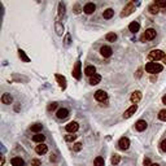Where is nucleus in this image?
<instances>
[{"instance_id":"393cba45","label":"nucleus","mask_w":166,"mask_h":166,"mask_svg":"<svg viewBox=\"0 0 166 166\" xmlns=\"http://www.w3.org/2000/svg\"><path fill=\"white\" fill-rule=\"evenodd\" d=\"M44 139H45V136L44 135H42V134H37V135H34L33 136V140L35 141V143H43L44 141Z\"/></svg>"},{"instance_id":"dca6fc26","label":"nucleus","mask_w":166,"mask_h":166,"mask_svg":"<svg viewBox=\"0 0 166 166\" xmlns=\"http://www.w3.org/2000/svg\"><path fill=\"white\" fill-rule=\"evenodd\" d=\"M85 74L86 75H88L91 78V77H93L96 74V68L93 66V65H88L87 68L85 69Z\"/></svg>"},{"instance_id":"ddd939ff","label":"nucleus","mask_w":166,"mask_h":166,"mask_svg":"<svg viewBox=\"0 0 166 166\" xmlns=\"http://www.w3.org/2000/svg\"><path fill=\"white\" fill-rule=\"evenodd\" d=\"M141 99V92L140 91H134V92L131 93V96H130V100H131L134 104H136V103L140 101Z\"/></svg>"},{"instance_id":"f257e3e1","label":"nucleus","mask_w":166,"mask_h":166,"mask_svg":"<svg viewBox=\"0 0 166 166\" xmlns=\"http://www.w3.org/2000/svg\"><path fill=\"white\" fill-rule=\"evenodd\" d=\"M163 69L162 65L157 64V62H148L145 65V71L149 74H157V73H161Z\"/></svg>"},{"instance_id":"f3484780","label":"nucleus","mask_w":166,"mask_h":166,"mask_svg":"<svg viewBox=\"0 0 166 166\" xmlns=\"http://www.w3.org/2000/svg\"><path fill=\"white\" fill-rule=\"evenodd\" d=\"M135 129L138 130V131H144V130L147 129V122L144 121V119H139L135 123Z\"/></svg>"},{"instance_id":"79ce46f5","label":"nucleus","mask_w":166,"mask_h":166,"mask_svg":"<svg viewBox=\"0 0 166 166\" xmlns=\"http://www.w3.org/2000/svg\"><path fill=\"white\" fill-rule=\"evenodd\" d=\"M136 77H138V78H140V77H141V69H139V70H138V74H136Z\"/></svg>"},{"instance_id":"4c0bfd02","label":"nucleus","mask_w":166,"mask_h":166,"mask_svg":"<svg viewBox=\"0 0 166 166\" xmlns=\"http://www.w3.org/2000/svg\"><path fill=\"white\" fill-rule=\"evenodd\" d=\"M31 165L33 166H40V161L37 160V158H34V160H31Z\"/></svg>"},{"instance_id":"7ed1b4c3","label":"nucleus","mask_w":166,"mask_h":166,"mask_svg":"<svg viewBox=\"0 0 166 166\" xmlns=\"http://www.w3.org/2000/svg\"><path fill=\"white\" fill-rule=\"evenodd\" d=\"M156 38V30L155 29H148V30H145V33H144L143 35H141L140 40L141 42H145V40H152Z\"/></svg>"},{"instance_id":"5701e85b","label":"nucleus","mask_w":166,"mask_h":166,"mask_svg":"<svg viewBox=\"0 0 166 166\" xmlns=\"http://www.w3.org/2000/svg\"><path fill=\"white\" fill-rule=\"evenodd\" d=\"M18 56H20V59L22 60L23 62H30V59H29V56L25 53V51H22V49H18Z\"/></svg>"},{"instance_id":"a211bd4d","label":"nucleus","mask_w":166,"mask_h":166,"mask_svg":"<svg viewBox=\"0 0 166 166\" xmlns=\"http://www.w3.org/2000/svg\"><path fill=\"white\" fill-rule=\"evenodd\" d=\"M139 29H140V23L136 22V21H134V22H131L129 25V30L131 31V33H134V34H135V33H138Z\"/></svg>"},{"instance_id":"aec40b11","label":"nucleus","mask_w":166,"mask_h":166,"mask_svg":"<svg viewBox=\"0 0 166 166\" xmlns=\"http://www.w3.org/2000/svg\"><path fill=\"white\" fill-rule=\"evenodd\" d=\"M12 101H13V99H12V96L9 95V93H3V96H1V103L3 104H12Z\"/></svg>"},{"instance_id":"9b49d317","label":"nucleus","mask_w":166,"mask_h":166,"mask_svg":"<svg viewBox=\"0 0 166 166\" xmlns=\"http://www.w3.org/2000/svg\"><path fill=\"white\" fill-rule=\"evenodd\" d=\"M57 118L59 119H65L69 117V110L66 109V108H61V109L57 110Z\"/></svg>"},{"instance_id":"b1692460","label":"nucleus","mask_w":166,"mask_h":166,"mask_svg":"<svg viewBox=\"0 0 166 166\" xmlns=\"http://www.w3.org/2000/svg\"><path fill=\"white\" fill-rule=\"evenodd\" d=\"M55 29H56L57 35H62V33H64V26H62L61 22H59V21H57L56 25H55Z\"/></svg>"},{"instance_id":"c756f323","label":"nucleus","mask_w":166,"mask_h":166,"mask_svg":"<svg viewBox=\"0 0 166 166\" xmlns=\"http://www.w3.org/2000/svg\"><path fill=\"white\" fill-rule=\"evenodd\" d=\"M110 161H112V165H118L119 161H121V157H119L118 155H113Z\"/></svg>"},{"instance_id":"412c9836","label":"nucleus","mask_w":166,"mask_h":166,"mask_svg":"<svg viewBox=\"0 0 166 166\" xmlns=\"http://www.w3.org/2000/svg\"><path fill=\"white\" fill-rule=\"evenodd\" d=\"M100 82H101V75H99V74H95L93 77L90 78V85H92V86L99 85Z\"/></svg>"},{"instance_id":"72a5a7b5","label":"nucleus","mask_w":166,"mask_h":166,"mask_svg":"<svg viewBox=\"0 0 166 166\" xmlns=\"http://www.w3.org/2000/svg\"><path fill=\"white\" fill-rule=\"evenodd\" d=\"M77 139V135L74 134H70V135H65V140L66 141H74Z\"/></svg>"},{"instance_id":"39448f33","label":"nucleus","mask_w":166,"mask_h":166,"mask_svg":"<svg viewBox=\"0 0 166 166\" xmlns=\"http://www.w3.org/2000/svg\"><path fill=\"white\" fill-rule=\"evenodd\" d=\"M95 99L97 100V101H100V103H104V101H107L108 93L105 92V91H103V90H99V91H96V92H95Z\"/></svg>"},{"instance_id":"e433bc0d","label":"nucleus","mask_w":166,"mask_h":166,"mask_svg":"<svg viewBox=\"0 0 166 166\" xmlns=\"http://www.w3.org/2000/svg\"><path fill=\"white\" fill-rule=\"evenodd\" d=\"M143 165L144 166H152V162H151V160H149V158H144Z\"/></svg>"},{"instance_id":"bb28decb","label":"nucleus","mask_w":166,"mask_h":166,"mask_svg":"<svg viewBox=\"0 0 166 166\" xmlns=\"http://www.w3.org/2000/svg\"><path fill=\"white\" fill-rule=\"evenodd\" d=\"M105 162H104V158L103 157H96L93 160V166H104Z\"/></svg>"},{"instance_id":"2eb2a0df","label":"nucleus","mask_w":166,"mask_h":166,"mask_svg":"<svg viewBox=\"0 0 166 166\" xmlns=\"http://www.w3.org/2000/svg\"><path fill=\"white\" fill-rule=\"evenodd\" d=\"M47 151H48V147L43 143H40L39 145L35 147V152H37L38 155H44V153H47Z\"/></svg>"},{"instance_id":"f03ea898","label":"nucleus","mask_w":166,"mask_h":166,"mask_svg":"<svg viewBox=\"0 0 166 166\" xmlns=\"http://www.w3.org/2000/svg\"><path fill=\"white\" fill-rule=\"evenodd\" d=\"M165 52H162L161 49H155V51H151L148 55V59L151 61H157V60H163L165 57Z\"/></svg>"},{"instance_id":"4468645a","label":"nucleus","mask_w":166,"mask_h":166,"mask_svg":"<svg viewBox=\"0 0 166 166\" xmlns=\"http://www.w3.org/2000/svg\"><path fill=\"white\" fill-rule=\"evenodd\" d=\"M96 9V5L93 3H87L85 5V8H83V12H85L86 14H92L93 12H95Z\"/></svg>"},{"instance_id":"6e6552de","label":"nucleus","mask_w":166,"mask_h":166,"mask_svg":"<svg viewBox=\"0 0 166 166\" xmlns=\"http://www.w3.org/2000/svg\"><path fill=\"white\" fill-rule=\"evenodd\" d=\"M136 110H138V105H136V104L131 105V107H130L127 110H125V113H123V118H130V117H131L132 114H135Z\"/></svg>"},{"instance_id":"20e7f679","label":"nucleus","mask_w":166,"mask_h":166,"mask_svg":"<svg viewBox=\"0 0 166 166\" xmlns=\"http://www.w3.org/2000/svg\"><path fill=\"white\" fill-rule=\"evenodd\" d=\"M134 11H135V5H134V3H129L123 8V11H122L121 17H127V16H130V14H131Z\"/></svg>"},{"instance_id":"1a4fd4ad","label":"nucleus","mask_w":166,"mask_h":166,"mask_svg":"<svg viewBox=\"0 0 166 166\" xmlns=\"http://www.w3.org/2000/svg\"><path fill=\"white\" fill-rule=\"evenodd\" d=\"M55 78H56L59 86L61 87V90H65V88H66V78H65L64 75H60V74H56Z\"/></svg>"},{"instance_id":"37998d69","label":"nucleus","mask_w":166,"mask_h":166,"mask_svg":"<svg viewBox=\"0 0 166 166\" xmlns=\"http://www.w3.org/2000/svg\"><path fill=\"white\" fill-rule=\"evenodd\" d=\"M162 103H163V104H166V95L162 97Z\"/></svg>"},{"instance_id":"4be33fe9","label":"nucleus","mask_w":166,"mask_h":166,"mask_svg":"<svg viewBox=\"0 0 166 166\" xmlns=\"http://www.w3.org/2000/svg\"><path fill=\"white\" fill-rule=\"evenodd\" d=\"M113 14H114V11H113L112 8H108L104 11V13H103V17L105 18V20H109V18L113 17Z\"/></svg>"},{"instance_id":"ea45409f","label":"nucleus","mask_w":166,"mask_h":166,"mask_svg":"<svg viewBox=\"0 0 166 166\" xmlns=\"http://www.w3.org/2000/svg\"><path fill=\"white\" fill-rule=\"evenodd\" d=\"M65 44H66V45H69V44H70V35H66V39H65Z\"/></svg>"},{"instance_id":"a878e982","label":"nucleus","mask_w":166,"mask_h":166,"mask_svg":"<svg viewBox=\"0 0 166 166\" xmlns=\"http://www.w3.org/2000/svg\"><path fill=\"white\" fill-rule=\"evenodd\" d=\"M42 127H43L42 123H35V125H31L30 130H31V131L38 132V134H39V131H42Z\"/></svg>"},{"instance_id":"c9c22d12","label":"nucleus","mask_w":166,"mask_h":166,"mask_svg":"<svg viewBox=\"0 0 166 166\" xmlns=\"http://www.w3.org/2000/svg\"><path fill=\"white\" fill-rule=\"evenodd\" d=\"M57 108V103H51V104L48 105V110L51 112V110H55Z\"/></svg>"},{"instance_id":"7c9ffc66","label":"nucleus","mask_w":166,"mask_h":166,"mask_svg":"<svg viewBox=\"0 0 166 166\" xmlns=\"http://www.w3.org/2000/svg\"><path fill=\"white\" fill-rule=\"evenodd\" d=\"M158 119H161V121H166V110L165 109L160 110V113H158Z\"/></svg>"},{"instance_id":"a18cd8bd","label":"nucleus","mask_w":166,"mask_h":166,"mask_svg":"<svg viewBox=\"0 0 166 166\" xmlns=\"http://www.w3.org/2000/svg\"><path fill=\"white\" fill-rule=\"evenodd\" d=\"M152 166H160L158 163H152Z\"/></svg>"},{"instance_id":"473e14b6","label":"nucleus","mask_w":166,"mask_h":166,"mask_svg":"<svg viewBox=\"0 0 166 166\" xmlns=\"http://www.w3.org/2000/svg\"><path fill=\"white\" fill-rule=\"evenodd\" d=\"M155 4L158 7V8H166V1H165V0H157Z\"/></svg>"},{"instance_id":"0eeeda50","label":"nucleus","mask_w":166,"mask_h":166,"mask_svg":"<svg viewBox=\"0 0 166 166\" xmlns=\"http://www.w3.org/2000/svg\"><path fill=\"white\" fill-rule=\"evenodd\" d=\"M129 147H130V140L127 138H121L119 139V141H118V148L121 149V151H127L129 149Z\"/></svg>"},{"instance_id":"423d86ee","label":"nucleus","mask_w":166,"mask_h":166,"mask_svg":"<svg viewBox=\"0 0 166 166\" xmlns=\"http://www.w3.org/2000/svg\"><path fill=\"white\" fill-rule=\"evenodd\" d=\"M73 77L77 79V81H79L82 77V71H81V61H77L75 65H74L73 68Z\"/></svg>"},{"instance_id":"9d476101","label":"nucleus","mask_w":166,"mask_h":166,"mask_svg":"<svg viewBox=\"0 0 166 166\" xmlns=\"http://www.w3.org/2000/svg\"><path fill=\"white\" fill-rule=\"evenodd\" d=\"M100 53H101V56H104V57H110L112 53H113V51H112V48H110L109 45H103V47L100 48Z\"/></svg>"},{"instance_id":"c85d7f7f","label":"nucleus","mask_w":166,"mask_h":166,"mask_svg":"<svg viewBox=\"0 0 166 166\" xmlns=\"http://www.w3.org/2000/svg\"><path fill=\"white\" fill-rule=\"evenodd\" d=\"M148 9H149V12H151V13H152V14H157L158 12H160V8H158V7L156 5L155 3H153V4H151Z\"/></svg>"},{"instance_id":"58836bf2","label":"nucleus","mask_w":166,"mask_h":166,"mask_svg":"<svg viewBox=\"0 0 166 166\" xmlns=\"http://www.w3.org/2000/svg\"><path fill=\"white\" fill-rule=\"evenodd\" d=\"M161 149H162L163 152H166V139L162 140V143H161Z\"/></svg>"},{"instance_id":"6ab92c4d","label":"nucleus","mask_w":166,"mask_h":166,"mask_svg":"<svg viewBox=\"0 0 166 166\" xmlns=\"http://www.w3.org/2000/svg\"><path fill=\"white\" fill-rule=\"evenodd\" d=\"M11 163H12V166H23L25 165V161L21 157H13L11 160Z\"/></svg>"},{"instance_id":"2f4dec72","label":"nucleus","mask_w":166,"mask_h":166,"mask_svg":"<svg viewBox=\"0 0 166 166\" xmlns=\"http://www.w3.org/2000/svg\"><path fill=\"white\" fill-rule=\"evenodd\" d=\"M82 148H83V144H82V143H75L73 145V151H74V152H79Z\"/></svg>"},{"instance_id":"cd10ccee","label":"nucleus","mask_w":166,"mask_h":166,"mask_svg":"<svg viewBox=\"0 0 166 166\" xmlns=\"http://www.w3.org/2000/svg\"><path fill=\"white\" fill-rule=\"evenodd\" d=\"M105 39H107L108 42H110V43H114L115 40H117V35H115L114 33H109V34H107Z\"/></svg>"},{"instance_id":"f704fd0d","label":"nucleus","mask_w":166,"mask_h":166,"mask_svg":"<svg viewBox=\"0 0 166 166\" xmlns=\"http://www.w3.org/2000/svg\"><path fill=\"white\" fill-rule=\"evenodd\" d=\"M65 13V5L64 3H60L59 4V16H62Z\"/></svg>"},{"instance_id":"f8f14e48","label":"nucleus","mask_w":166,"mask_h":166,"mask_svg":"<svg viewBox=\"0 0 166 166\" xmlns=\"http://www.w3.org/2000/svg\"><path fill=\"white\" fill-rule=\"evenodd\" d=\"M66 131L68 132H75V131H78V129H79V125H78V122H70V123H68L66 125Z\"/></svg>"},{"instance_id":"c03bdc74","label":"nucleus","mask_w":166,"mask_h":166,"mask_svg":"<svg viewBox=\"0 0 166 166\" xmlns=\"http://www.w3.org/2000/svg\"><path fill=\"white\" fill-rule=\"evenodd\" d=\"M162 62H163V64H166V56H165V57H163V60H162Z\"/></svg>"},{"instance_id":"a19ab883","label":"nucleus","mask_w":166,"mask_h":166,"mask_svg":"<svg viewBox=\"0 0 166 166\" xmlns=\"http://www.w3.org/2000/svg\"><path fill=\"white\" fill-rule=\"evenodd\" d=\"M74 12H75V13H79V5H75V8H74Z\"/></svg>"}]
</instances>
